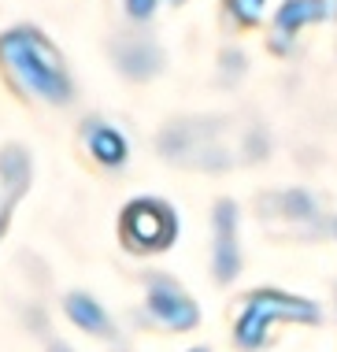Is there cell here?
I'll return each mask as SVG.
<instances>
[{"label": "cell", "instance_id": "cell-4", "mask_svg": "<svg viewBox=\"0 0 337 352\" xmlns=\"http://www.w3.org/2000/svg\"><path fill=\"white\" fill-rule=\"evenodd\" d=\"M149 311L160 322L175 327V330H193L197 327V304L167 278H152L149 282Z\"/></svg>", "mask_w": 337, "mask_h": 352}, {"label": "cell", "instance_id": "cell-11", "mask_svg": "<svg viewBox=\"0 0 337 352\" xmlns=\"http://www.w3.org/2000/svg\"><path fill=\"white\" fill-rule=\"evenodd\" d=\"M127 12L133 19H149L152 12H156V0H127Z\"/></svg>", "mask_w": 337, "mask_h": 352}, {"label": "cell", "instance_id": "cell-8", "mask_svg": "<svg viewBox=\"0 0 337 352\" xmlns=\"http://www.w3.org/2000/svg\"><path fill=\"white\" fill-rule=\"evenodd\" d=\"M315 15H326L323 0H289L282 8V15H278V45L285 41V34H293L296 26H304L307 19H315Z\"/></svg>", "mask_w": 337, "mask_h": 352}, {"label": "cell", "instance_id": "cell-9", "mask_svg": "<svg viewBox=\"0 0 337 352\" xmlns=\"http://www.w3.org/2000/svg\"><path fill=\"white\" fill-rule=\"evenodd\" d=\"M119 63H122L130 74H149V71H156V52L144 49V45H138V49H127V52H122Z\"/></svg>", "mask_w": 337, "mask_h": 352}, {"label": "cell", "instance_id": "cell-7", "mask_svg": "<svg viewBox=\"0 0 337 352\" xmlns=\"http://www.w3.org/2000/svg\"><path fill=\"white\" fill-rule=\"evenodd\" d=\"M67 316L78 322L82 330H89V334H111L108 316H104L100 304L89 300L85 293H71V297H67Z\"/></svg>", "mask_w": 337, "mask_h": 352}, {"label": "cell", "instance_id": "cell-12", "mask_svg": "<svg viewBox=\"0 0 337 352\" xmlns=\"http://www.w3.org/2000/svg\"><path fill=\"white\" fill-rule=\"evenodd\" d=\"M52 352H71V349H67V345H52Z\"/></svg>", "mask_w": 337, "mask_h": 352}, {"label": "cell", "instance_id": "cell-1", "mask_svg": "<svg viewBox=\"0 0 337 352\" xmlns=\"http://www.w3.org/2000/svg\"><path fill=\"white\" fill-rule=\"evenodd\" d=\"M0 60L8 63V71L19 78V85H26L37 97L63 104L71 100V82L60 67V56L45 41L37 30H12L0 37Z\"/></svg>", "mask_w": 337, "mask_h": 352}, {"label": "cell", "instance_id": "cell-3", "mask_svg": "<svg viewBox=\"0 0 337 352\" xmlns=\"http://www.w3.org/2000/svg\"><path fill=\"white\" fill-rule=\"evenodd\" d=\"M122 230L138 249H163L175 241V215L160 201H133L122 215Z\"/></svg>", "mask_w": 337, "mask_h": 352}, {"label": "cell", "instance_id": "cell-5", "mask_svg": "<svg viewBox=\"0 0 337 352\" xmlns=\"http://www.w3.org/2000/svg\"><path fill=\"white\" fill-rule=\"evenodd\" d=\"M237 274V212L223 201L215 208V278L230 282Z\"/></svg>", "mask_w": 337, "mask_h": 352}, {"label": "cell", "instance_id": "cell-13", "mask_svg": "<svg viewBox=\"0 0 337 352\" xmlns=\"http://www.w3.org/2000/svg\"><path fill=\"white\" fill-rule=\"evenodd\" d=\"M189 352H208V349H189Z\"/></svg>", "mask_w": 337, "mask_h": 352}, {"label": "cell", "instance_id": "cell-10", "mask_svg": "<svg viewBox=\"0 0 337 352\" xmlns=\"http://www.w3.org/2000/svg\"><path fill=\"white\" fill-rule=\"evenodd\" d=\"M259 8H263V0H234V12H237L241 23H256Z\"/></svg>", "mask_w": 337, "mask_h": 352}, {"label": "cell", "instance_id": "cell-2", "mask_svg": "<svg viewBox=\"0 0 337 352\" xmlns=\"http://www.w3.org/2000/svg\"><path fill=\"white\" fill-rule=\"evenodd\" d=\"M278 319H301V322H315L319 319V308L312 300H296V297H285L278 289H259L248 297L245 311H241L237 327H234V338L241 349H259L267 338H271V327Z\"/></svg>", "mask_w": 337, "mask_h": 352}, {"label": "cell", "instance_id": "cell-6", "mask_svg": "<svg viewBox=\"0 0 337 352\" xmlns=\"http://www.w3.org/2000/svg\"><path fill=\"white\" fill-rule=\"evenodd\" d=\"M85 138H89V148L100 164L115 167V164L127 160V138H122L119 130L104 126V122H93V126H85Z\"/></svg>", "mask_w": 337, "mask_h": 352}]
</instances>
